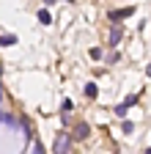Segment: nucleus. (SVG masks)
I'll return each instance as SVG.
<instances>
[{"label": "nucleus", "instance_id": "9b49d317", "mask_svg": "<svg viewBox=\"0 0 151 154\" xmlns=\"http://www.w3.org/2000/svg\"><path fill=\"white\" fill-rule=\"evenodd\" d=\"M146 74H148V77H151V63H148V66H146Z\"/></svg>", "mask_w": 151, "mask_h": 154}, {"label": "nucleus", "instance_id": "423d86ee", "mask_svg": "<svg viewBox=\"0 0 151 154\" xmlns=\"http://www.w3.org/2000/svg\"><path fill=\"white\" fill-rule=\"evenodd\" d=\"M39 22H41V25H50V22H52L50 11H39Z\"/></svg>", "mask_w": 151, "mask_h": 154}, {"label": "nucleus", "instance_id": "9d476101", "mask_svg": "<svg viewBox=\"0 0 151 154\" xmlns=\"http://www.w3.org/2000/svg\"><path fill=\"white\" fill-rule=\"evenodd\" d=\"M121 129H124V132L129 135V132H132V129H135V127H132V121H124V127H121Z\"/></svg>", "mask_w": 151, "mask_h": 154}, {"label": "nucleus", "instance_id": "6e6552de", "mask_svg": "<svg viewBox=\"0 0 151 154\" xmlns=\"http://www.w3.org/2000/svg\"><path fill=\"white\" fill-rule=\"evenodd\" d=\"M96 94H99V91H96V85H93V83H88V85H85V96H91V99H93Z\"/></svg>", "mask_w": 151, "mask_h": 154}, {"label": "nucleus", "instance_id": "20e7f679", "mask_svg": "<svg viewBox=\"0 0 151 154\" xmlns=\"http://www.w3.org/2000/svg\"><path fill=\"white\" fill-rule=\"evenodd\" d=\"M135 102H137L135 96H129V99H124V102H121V105L116 107V116H121V119H124V116H126V110H129L132 105H135Z\"/></svg>", "mask_w": 151, "mask_h": 154}, {"label": "nucleus", "instance_id": "f8f14e48", "mask_svg": "<svg viewBox=\"0 0 151 154\" xmlns=\"http://www.w3.org/2000/svg\"><path fill=\"white\" fill-rule=\"evenodd\" d=\"M0 119H3V113H0Z\"/></svg>", "mask_w": 151, "mask_h": 154}, {"label": "nucleus", "instance_id": "f257e3e1", "mask_svg": "<svg viewBox=\"0 0 151 154\" xmlns=\"http://www.w3.org/2000/svg\"><path fill=\"white\" fill-rule=\"evenodd\" d=\"M69 146H71V138L69 135H58V138H55V146H52V151H69Z\"/></svg>", "mask_w": 151, "mask_h": 154}, {"label": "nucleus", "instance_id": "39448f33", "mask_svg": "<svg viewBox=\"0 0 151 154\" xmlns=\"http://www.w3.org/2000/svg\"><path fill=\"white\" fill-rule=\"evenodd\" d=\"M118 42H121V28L116 25V28H113V30H110V36H107V44H110V47H116Z\"/></svg>", "mask_w": 151, "mask_h": 154}, {"label": "nucleus", "instance_id": "0eeeda50", "mask_svg": "<svg viewBox=\"0 0 151 154\" xmlns=\"http://www.w3.org/2000/svg\"><path fill=\"white\" fill-rule=\"evenodd\" d=\"M14 42H17L14 36H0V47H11Z\"/></svg>", "mask_w": 151, "mask_h": 154}, {"label": "nucleus", "instance_id": "7ed1b4c3", "mask_svg": "<svg viewBox=\"0 0 151 154\" xmlns=\"http://www.w3.org/2000/svg\"><path fill=\"white\" fill-rule=\"evenodd\" d=\"M132 14H135V8H118V11H110L107 14V19H113V22H121V17H132Z\"/></svg>", "mask_w": 151, "mask_h": 154}, {"label": "nucleus", "instance_id": "1a4fd4ad", "mask_svg": "<svg viewBox=\"0 0 151 154\" xmlns=\"http://www.w3.org/2000/svg\"><path fill=\"white\" fill-rule=\"evenodd\" d=\"M91 58H96V61H99V58H102V50H99V47H93V50H91Z\"/></svg>", "mask_w": 151, "mask_h": 154}, {"label": "nucleus", "instance_id": "f03ea898", "mask_svg": "<svg viewBox=\"0 0 151 154\" xmlns=\"http://www.w3.org/2000/svg\"><path fill=\"white\" fill-rule=\"evenodd\" d=\"M88 135H91V127L83 121V124H77V127H74V135H71V138H74V140H85Z\"/></svg>", "mask_w": 151, "mask_h": 154}]
</instances>
